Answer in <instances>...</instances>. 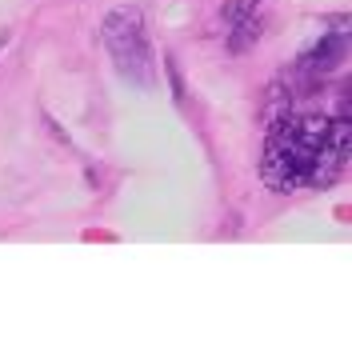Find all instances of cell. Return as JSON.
<instances>
[{"mask_svg": "<svg viewBox=\"0 0 352 352\" xmlns=\"http://www.w3.org/2000/svg\"><path fill=\"white\" fill-rule=\"evenodd\" d=\"M100 36L104 48L112 56V68L120 72V80H129L136 88H153L156 85V56L153 44H148V28L140 8H112L104 24H100Z\"/></svg>", "mask_w": 352, "mask_h": 352, "instance_id": "cell-1", "label": "cell"}, {"mask_svg": "<svg viewBox=\"0 0 352 352\" xmlns=\"http://www.w3.org/2000/svg\"><path fill=\"white\" fill-rule=\"evenodd\" d=\"M344 56H349V28H344V16H336V28L308 44L305 52L296 56V65L305 72H312V76H320V80H329L332 72L344 65Z\"/></svg>", "mask_w": 352, "mask_h": 352, "instance_id": "cell-2", "label": "cell"}, {"mask_svg": "<svg viewBox=\"0 0 352 352\" xmlns=\"http://www.w3.org/2000/svg\"><path fill=\"white\" fill-rule=\"evenodd\" d=\"M261 28H264V21L256 16V12H248L244 21L228 24V52H232V56H241V52H248V48L256 44V36H261Z\"/></svg>", "mask_w": 352, "mask_h": 352, "instance_id": "cell-3", "label": "cell"}, {"mask_svg": "<svg viewBox=\"0 0 352 352\" xmlns=\"http://www.w3.org/2000/svg\"><path fill=\"white\" fill-rule=\"evenodd\" d=\"M4 44H8V28H0V48H4Z\"/></svg>", "mask_w": 352, "mask_h": 352, "instance_id": "cell-4", "label": "cell"}]
</instances>
